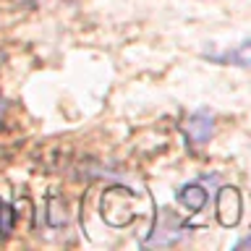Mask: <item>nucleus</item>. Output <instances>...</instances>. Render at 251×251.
<instances>
[{
	"instance_id": "20e7f679",
	"label": "nucleus",
	"mask_w": 251,
	"mask_h": 251,
	"mask_svg": "<svg viewBox=\"0 0 251 251\" xmlns=\"http://www.w3.org/2000/svg\"><path fill=\"white\" fill-rule=\"evenodd\" d=\"M217 220L225 227L235 225L241 220V194L233 186H223L217 194Z\"/></svg>"
},
{
	"instance_id": "7ed1b4c3",
	"label": "nucleus",
	"mask_w": 251,
	"mask_h": 251,
	"mask_svg": "<svg viewBox=\"0 0 251 251\" xmlns=\"http://www.w3.org/2000/svg\"><path fill=\"white\" fill-rule=\"evenodd\" d=\"M183 133L191 144H207L212 139V133H215V118H212V113L196 110L194 115H188L183 123Z\"/></svg>"
},
{
	"instance_id": "0eeeda50",
	"label": "nucleus",
	"mask_w": 251,
	"mask_h": 251,
	"mask_svg": "<svg viewBox=\"0 0 251 251\" xmlns=\"http://www.w3.org/2000/svg\"><path fill=\"white\" fill-rule=\"evenodd\" d=\"M235 249H251V235H246V238H241L238 243H235Z\"/></svg>"
},
{
	"instance_id": "39448f33",
	"label": "nucleus",
	"mask_w": 251,
	"mask_h": 251,
	"mask_svg": "<svg viewBox=\"0 0 251 251\" xmlns=\"http://www.w3.org/2000/svg\"><path fill=\"white\" fill-rule=\"evenodd\" d=\"M176 199L183 204L188 212H201L209 201V194H207V188H201L199 183H186V186L178 188Z\"/></svg>"
},
{
	"instance_id": "f03ea898",
	"label": "nucleus",
	"mask_w": 251,
	"mask_h": 251,
	"mask_svg": "<svg viewBox=\"0 0 251 251\" xmlns=\"http://www.w3.org/2000/svg\"><path fill=\"white\" fill-rule=\"evenodd\" d=\"M204 58L220 66H235V68H249L251 71V37L238 42L235 47H225V50H207Z\"/></svg>"
},
{
	"instance_id": "423d86ee",
	"label": "nucleus",
	"mask_w": 251,
	"mask_h": 251,
	"mask_svg": "<svg viewBox=\"0 0 251 251\" xmlns=\"http://www.w3.org/2000/svg\"><path fill=\"white\" fill-rule=\"evenodd\" d=\"M13 230V209L5 201H0V235Z\"/></svg>"
},
{
	"instance_id": "f257e3e1",
	"label": "nucleus",
	"mask_w": 251,
	"mask_h": 251,
	"mask_svg": "<svg viewBox=\"0 0 251 251\" xmlns=\"http://www.w3.org/2000/svg\"><path fill=\"white\" fill-rule=\"evenodd\" d=\"M186 235V223L180 220L173 209H160L157 220L152 223V230L141 243L149 249H160V246H173Z\"/></svg>"
}]
</instances>
